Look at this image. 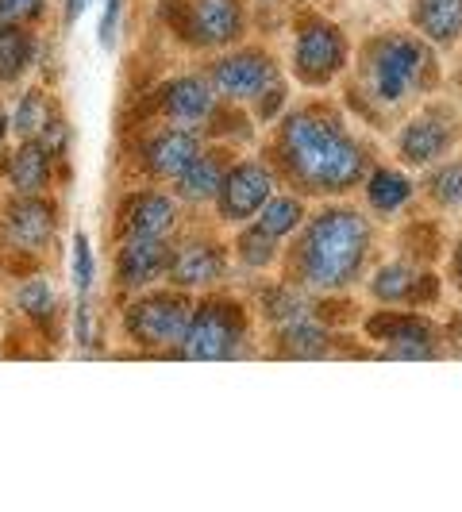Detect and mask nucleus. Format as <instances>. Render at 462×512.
Wrapping results in <instances>:
<instances>
[{
  "label": "nucleus",
  "instance_id": "nucleus-1",
  "mask_svg": "<svg viewBox=\"0 0 462 512\" xmlns=\"http://www.w3.org/2000/svg\"><path fill=\"white\" fill-rule=\"evenodd\" d=\"M278 154L289 178H297L312 193H343L362 178V147L335 124L332 116L297 112L289 116L278 139Z\"/></svg>",
  "mask_w": 462,
  "mask_h": 512
},
{
  "label": "nucleus",
  "instance_id": "nucleus-2",
  "mask_svg": "<svg viewBox=\"0 0 462 512\" xmlns=\"http://www.w3.org/2000/svg\"><path fill=\"white\" fill-rule=\"evenodd\" d=\"M366 247H370V228L359 212L328 208L308 224L297 247L301 278L312 289H343L347 282H355Z\"/></svg>",
  "mask_w": 462,
  "mask_h": 512
},
{
  "label": "nucleus",
  "instance_id": "nucleus-3",
  "mask_svg": "<svg viewBox=\"0 0 462 512\" xmlns=\"http://www.w3.org/2000/svg\"><path fill=\"white\" fill-rule=\"evenodd\" d=\"M247 335V320L239 305H228V301H205L201 308L189 312V328H185V339H181V351L189 359H228L239 351Z\"/></svg>",
  "mask_w": 462,
  "mask_h": 512
},
{
  "label": "nucleus",
  "instance_id": "nucleus-4",
  "mask_svg": "<svg viewBox=\"0 0 462 512\" xmlns=\"http://www.w3.org/2000/svg\"><path fill=\"white\" fill-rule=\"evenodd\" d=\"M424 47L409 39V35H385L370 47V62H366V77L370 89L378 93V101H401L416 85V77L424 70Z\"/></svg>",
  "mask_w": 462,
  "mask_h": 512
},
{
  "label": "nucleus",
  "instance_id": "nucleus-5",
  "mask_svg": "<svg viewBox=\"0 0 462 512\" xmlns=\"http://www.w3.org/2000/svg\"><path fill=\"white\" fill-rule=\"evenodd\" d=\"M347 62V39L335 24H324L316 16H308L297 31V47H293V66L305 85H328Z\"/></svg>",
  "mask_w": 462,
  "mask_h": 512
},
{
  "label": "nucleus",
  "instance_id": "nucleus-6",
  "mask_svg": "<svg viewBox=\"0 0 462 512\" xmlns=\"http://www.w3.org/2000/svg\"><path fill=\"white\" fill-rule=\"evenodd\" d=\"M189 301L170 297V293H154L128 308V335L139 339L143 347H181L185 328H189Z\"/></svg>",
  "mask_w": 462,
  "mask_h": 512
},
{
  "label": "nucleus",
  "instance_id": "nucleus-7",
  "mask_svg": "<svg viewBox=\"0 0 462 512\" xmlns=\"http://www.w3.org/2000/svg\"><path fill=\"white\" fill-rule=\"evenodd\" d=\"M270 193H274L270 170L258 166V162H239V166L224 170V181H220V189H216L220 216H224L228 224H243V220H251L258 208L270 201Z\"/></svg>",
  "mask_w": 462,
  "mask_h": 512
},
{
  "label": "nucleus",
  "instance_id": "nucleus-8",
  "mask_svg": "<svg viewBox=\"0 0 462 512\" xmlns=\"http://www.w3.org/2000/svg\"><path fill=\"white\" fill-rule=\"evenodd\" d=\"M274 81H278V66L270 62V54H262V51L228 54V58H220V62L212 66V89H220L231 101L262 97Z\"/></svg>",
  "mask_w": 462,
  "mask_h": 512
},
{
  "label": "nucleus",
  "instance_id": "nucleus-9",
  "mask_svg": "<svg viewBox=\"0 0 462 512\" xmlns=\"http://www.w3.org/2000/svg\"><path fill=\"white\" fill-rule=\"evenodd\" d=\"M366 335L378 339L393 359H436V332L424 316H401V312L370 316Z\"/></svg>",
  "mask_w": 462,
  "mask_h": 512
},
{
  "label": "nucleus",
  "instance_id": "nucleus-10",
  "mask_svg": "<svg viewBox=\"0 0 462 512\" xmlns=\"http://www.w3.org/2000/svg\"><path fill=\"white\" fill-rule=\"evenodd\" d=\"M243 31L239 0H193L185 12V35L197 47H228Z\"/></svg>",
  "mask_w": 462,
  "mask_h": 512
},
{
  "label": "nucleus",
  "instance_id": "nucleus-11",
  "mask_svg": "<svg viewBox=\"0 0 462 512\" xmlns=\"http://www.w3.org/2000/svg\"><path fill=\"white\" fill-rule=\"evenodd\" d=\"M170 266V247L166 239H124L120 258H116V278L124 289H143L158 282Z\"/></svg>",
  "mask_w": 462,
  "mask_h": 512
},
{
  "label": "nucleus",
  "instance_id": "nucleus-12",
  "mask_svg": "<svg viewBox=\"0 0 462 512\" xmlns=\"http://www.w3.org/2000/svg\"><path fill=\"white\" fill-rule=\"evenodd\" d=\"M224 270H228V255H224V247H216V243H189V247H181L170 255V266H166V274H170V282L181 285V289H201V285H212L216 278H224Z\"/></svg>",
  "mask_w": 462,
  "mask_h": 512
},
{
  "label": "nucleus",
  "instance_id": "nucleus-13",
  "mask_svg": "<svg viewBox=\"0 0 462 512\" xmlns=\"http://www.w3.org/2000/svg\"><path fill=\"white\" fill-rule=\"evenodd\" d=\"M451 139H455L451 120H443L439 108H432V112H424L420 120H412L409 128L401 131V143H397V147H401V158H405V162L428 166V162H436L439 154H447Z\"/></svg>",
  "mask_w": 462,
  "mask_h": 512
},
{
  "label": "nucleus",
  "instance_id": "nucleus-14",
  "mask_svg": "<svg viewBox=\"0 0 462 512\" xmlns=\"http://www.w3.org/2000/svg\"><path fill=\"white\" fill-rule=\"evenodd\" d=\"M54 224H58V216H54L51 201L27 197V201H16V205L8 208L4 231H8V239H12L16 247H24V251H39V247H47V243H51Z\"/></svg>",
  "mask_w": 462,
  "mask_h": 512
},
{
  "label": "nucleus",
  "instance_id": "nucleus-15",
  "mask_svg": "<svg viewBox=\"0 0 462 512\" xmlns=\"http://www.w3.org/2000/svg\"><path fill=\"white\" fill-rule=\"evenodd\" d=\"M178 224V205L162 193H139L131 197L124 216V239H166Z\"/></svg>",
  "mask_w": 462,
  "mask_h": 512
},
{
  "label": "nucleus",
  "instance_id": "nucleus-16",
  "mask_svg": "<svg viewBox=\"0 0 462 512\" xmlns=\"http://www.w3.org/2000/svg\"><path fill=\"white\" fill-rule=\"evenodd\" d=\"M197 154H201L197 135H189V131H162V135H154L151 143H147L143 162H147L151 178H174L178 181L181 174L189 170V162H193Z\"/></svg>",
  "mask_w": 462,
  "mask_h": 512
},
{
  "label": "nucleus",
  "instance_id": "nucleus-17",
  "mask_svg": "<svg viewBox=\"0 0 462 512\" xmlns=\"http://www.w3.org/2000/svg\"><path fill=\"white\" fill-rule=\"evenodd\" d=\"M212 104H216V93H212V81H205V77H178L162 93V112L170 120H181V124H201V120H208L212 116Z\"/></svg>",
  "mask_w": 462,
  "mask_h": 512
},
{
  "label": "nucleus",
  "instance_id": "nucleus-18",
  "mask_svg": "<svg viewBox=\"0 0 462 512\" xmlns=\"http://www.w3.org/2000/svg\"><path fill=\"white\" fill-rule=\"evenodd\" d=\"M412 24L432 43H455L462 35V0H416Z\"/></svg>",
  "mask_w": 462,
  "mask_h": 512
},
{
  "label": "nucleus",
  "instance_id": "nucleus-19",
  "mask_svg": "<svg viewBox=\"0 0 462 512\" xmlns=\"http://www.w3.org/2000/svg\"><path fill=\"white\" fill-rule=\"evenodd\" d=\"M8 181H12L16 193L39 197L51 185V151L43 143H24L12 158V166H8Z\"/></svg>",
  "mask_w": 462,
  "mask_h": 512
},
{
  "label": "nucleus",
  "instance_id": "nucleus-20",
  "mask_svg": "<svg viewBox=\"0 0 462 512\" xmlns=\"http://www.w3.org/2000/svg\"><path fill=\"white\" fill-rule=\"evenodd\" d=\"M220 181H224V158L220 154H197L189 162V170L178 178V193L185 201H208V197H216Z\"/></svg>",
  "mask_w": 462,
  "mask_h": 512
},
{
  "label": "nucleus",
  "instance_id": "nucleus-21",
  "mask_svg": "<svg viewBox=\"0 0 462 512\" xmlns=\"http://www.w3.org/2000/svg\"><path fill=\"white\" fill-rule=\"evenodd\" d=\"M35 54V43L20 24H0V85L4 81H16L27 70Z\"/></svg>",
  "mask_w": 462,
  "mask_h": 512
},
{
  "label": "nucleus",
  "instance_id": "nucleus-22",
  "mask_svg": "<svg viewBox=\"0 0 462 512\" xmlns=\"http://www.w3.org/2000/svg\"><path fill=\"white\" fill-rule=\"evenodd\" d=\"M285 355H297V359H312V355H324L328 351V332L320 324H312L308 316H297L278 328Z\"/></svg>",
  "mask_w": 462,
  "mask_h": 512
},
{
  "label": "nucleus",
  "instance_id": "nucleus-23",
  "mask_svg": "<svg viewBox=\"0 0 462 512\" xmlns=\"http://www.w3.org/2000/svg\"><path fill=\"white\" fill-rule=\"evenodd\" d=\"M420 274L424 270H416L409 262H393V266H385L382 274L374 278V297L385 301V305H401V301H416V282H420Z\"/></svg>",
  "mask_w": 462,
  "mask_h": 512
},
{
  "label": "nucleus",
  "instance_id": "nucleus-24",
  "mask_svg": "<svg viewBox=\"0 0 462 512\" xmlns=\"http://www.w3.org/2000/svg\"><path fill=\"white\" fill-rule=\"evenodd\" d=\"M366 197H370V205L378 208V212H397L401 205H409L412 185L397 170H374V178L366 185Z\"/></svg>",
  "mask_w": 462,
  "mask_h": 512
},
{
  "label": "nucleus",
  "instance_id": "nucleus-25",
  "mask_svg": "<svg viewBox=\"0 0 462 512\" xmlns=\"http://www.w3.org/2000/svg\"><path fill=\"white\" fill-rule=\"evenodd\" d=\"M262 212V220H258V228H266L274 239H282L289 231L297 228L301 220H305V205L297 201V197H270L266 205L258 208Z\"/></svg>",
  "mask_w": 462,
  "mask_h": 512
},
{
  "label": "nucleus",
  "instance_id": "nucleus-26",
  "mask_svg": "<svg viewBox=\"0 0 462 512\" xmlns=\"http://www.w3.org/2000/svg\"><path fill=\"white\" fill-rule=\"evenodd\" d=\"M16 305H20V312L31 316L35 324H47L54 316V308H58V301H54V289L47 282H31L16 293Z\"/></svg>",
  "mask_w": 462,
  "mask_h": 512
},
{
  "label": "nucleus",
  "instance_id": "nucleus-27",
  "mask_svg": "<svg viewBox=\"0 0 462 512\" xmlns=\"http://www.w3.org/2000/svg\"><path fill=\"white\" fill-rule=\"evenodd\" d=\"M274 251H278V239L270 235L266 228H247L243 235H239V258H243V266H266L270 258H274Z\"/></svg>",
  "mask_w": 462,
  "mask_h": 512
},
{
  "label": "nucleus",
  "instance_id": "nucleus-28",
  "mask_svg": "<svg viewBox=\"0 0 462 512\" xmlns=\"http://www.w3.org/2000/svg\"><path fill=\"white\" fill-rule=\"evenodd\" d=\"M428 193L443 208H462V162L439 166L436 174H432V181H428Z\"/></svg>",
  "mask_w": 462,
  "mask_h": 512
},
{
  "label": "nucleus",
  "instance_id": "nucleus-29",
  "mask_svg": "<svg viewBox=\"0 0 462 512\" xmlns=\"http://www.w3.org/2000/svg\"><path fill=\"white\" fill-rule=\"evenodd\" d=\"M47 120H51V116H47V101H43V93H27L24 101H20V108H16L12 128H16V135L31 139V135H39V131H43Z\"/></svg>",
  "mask_w": 462,
  "mask_h": 512
},
{
  "label": "nucleus",
  "instance_id": "nucleus-30",
  "mask_svg": "<svg viewBox=\"0 0 462 512\" xmlns=\"http://www.w3.org/2000/svg\"><path fill=\"white\" fill-rule=\"evenodd\" d=\"M74 285L77 293H89V285H93V251L81 231L74 235Z\"/></svg>",
  "mask_w": 462,
  "mask_h": 512
},
{
  "label": "nucleus",
  "instance_id": "nucleus-31",
  "mask_svg": "<svg viewBox=\"0 0 462 512\" xmlns=\"http://www.w3.org/2000/svg\"><path fill=\"white\" fill-rule=\"evenodd\" d=\"M43 0H0V24H31L39 20Z\"/></svg>",
  "mask_w": 462,
  "mask_h": 512
},
{
  "label": "nucleus",
  "instance_id": "nucleus-32",
  "mask_svg": "<svg viewBox=\"0 0 462 512\" xmlns=\"http://www.w3.org/2000/svg\"><path fill=\"white\" fill-rule=\"evenodd\" d=\"M282 101H285V85L282 81H274V85L258 97V116H262V120H274V116H278V108H282Z\"/></svg>",
  "mask_w": 462,
  "mask_h": 512
},
{
  "label": "nucleus",
  "instance_id": "nucleus-33",
  "mask_svg": "<svg viewBox=\"0 0 462 512\" xmlns=\"http://www.w3.org/2000/svg\"><path fill=\"white\" fill-rule=\"evenodd\" d=\"M116 16H120V0H104V20H101L104 47H112V39H116Z\"/></svg>",
  "mask_w": 462,
  "mask_h": 512
},
{
  "label": "nucleus",
  "instance_id": "nucleus-34",
  "mask_svg": "<svg viewBox=\"0 0 462 512\" xmlns=\"http://www.w3.org/2000/svg\"><path fill=\"white\" fill-rule=\"evenodd\" d=\"M447 343H451V351H459L462 355V316L451 320V328H447Z\"/></svg>",
  "mask_w": 462,
  "mask_h": 512
},
{
  "label": "nucleus",
  "instance_id": "nucleus-35",
  "mask_svg": "<svg viewBox=\"0 0 462 512\" xmlns=\"http://www.w3.org/2000/svg\"><path fill=\"white\" fill-rule=\"evenodd\" d=\"M89 0H66V24H77V16L85 12Z\"/></svg>",
  "mask_w": 462,
  "mask_h": 512
},
{
  "label": "nucleus",
  "instance_id": "nucleus-36",
  "mask_svg": "<svg viewBox=\"0 0 462 512\" xmlns=\"http://www.w3.org/2000/svg\"><path fill=\"white\" fill-rule=\"evenodd\" d=\"M455 282L462 285V247L455 251Z\"/></svg>",
  "mask_w": 462,
  "mask_h": 512
},
{
  "label": "nucleus",
  "instance_id": "nucleus-37",
  "mask_svg": "<svg viewBox=\"0 0 462 512\" xmlns=\"http://www.w3.org/2000/svg\"><path fill=\"white\" fill-rule=\"evenodd\" d=\"M4 128H8V120H4V112H0V143H4Z\"/></svg>",
  "mask_w": 462,
  "mask_h": 512
}]
</instances>
